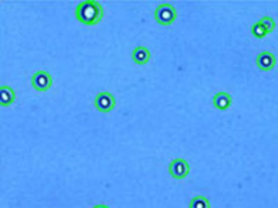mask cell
<instances>
[{
  "mask_svg": "<svg viewBox=\"0 0 278 208\" xmlns=\"http://www.w3.org/2000/svg\"><path fill=\"white\" fill-rule=\"evenodd\" d=\"M16 101V92L10 86H2L0 89V104L3 107H9Z\"/></svg>",
  "mask_w": 278,
  "mask_h": 208,
  "instance_id": "obj_8",
  "label": "cell"
},
{
  "mask_svg": "<svg viewBox=\"0 0 278 208\" xmlns=\"http://www.w3.org/2000/svg\"><path fill=\"white\" fill-rule=\"evenodd\" d=\"M189 208H210V201L203 196H196L191 200Z\"/></svg>",
  "mask_w": 278,
  "mask_h": 208,
  "instance_id": "obj_10",
  "label": "cell"
},
{
  "mask_svg": "<svg viewBox=\"0 0 278 208\" xmlns=\"http://www.w3.org/2000/svg\"><path fill=\"white\" fill-rule=\"evenodd\" d=\"M259 22H260V25L267 31V33L273 32L274 28H275V21H274L271 17H263Z\"/></svg>",
  "mask_w": 278,
  "mask_h": 208,
  "instance_id": "obj_11",
  "label": "cell"
},
{
  "mask_svg": "<svg viewBox=\"0 0 278 208\" xmlns=\"http://www.w3.org/2000/svg\"><path fill=\"white\" fill-rule=\"evenodd\" d=\"M256 64L262 71H271L275 67V57L270 51H263L256 57Z\"/></svg>",
  "mask_w": 278,
  "mask_h": 208,
  "instance_id": "obj_6",
  "label": "cell"
},
{
  "mask_svg": "<svg viewBox=\"0 0 278 208\" xmlns=\"http://www.w3.org/2000/svg\"><path fill=\"white\" fill-rule=\"evenodd\" d=\"M76 20L85 25H96L103 18V7L95 0H85L76 6Z\"/></svg>",
  "mask_w": 278,
  "mask_h": 208,
  "instance_id": "obj_1",
  "label": "cell"
},
{
  "mask_svg": "<svg viewBox=\"0 0 278 208\" xmlns=\"http://www.w3.org/2000/svg\"><path fill=\"white\" fill-rule=\"evenodd\" d=\"M53 83L52 75L48 71H36L32 77V86L38 92H46L49 90L50 86Z\"/></svg>",
  "mask_w": 278,
  "mask_h": 208,
  "instance_id": "obj_4",
  "label": "cell"
},
{
  "mask_svg": "<svg viewBox=\"0 0 278 208\" xmlns=\"http://www.w3.org/2000/svg\"><path fill=\"white\" fill-rule=\"evenodd\" d=\"M115 99L114 96L109 92H102L95 97V107L98 109L100 113H110L114 109Z\"/></svg>",
  "mask_w": 278,
  "mask_h": 208,
  "instance_id": "obj_5",
  "label": "cell"
},
{
  "mask_svg": "<svg viewBox=\"0 0 278 208\" xmlns=\"http://www.w3.org/2000/svg\"><path fill=\"white\" fill-rule=\"evenodd\" d=\"M132 59L139 66L147 64V61L150 60V51L145 46H138L137 49L134 50V53H132Z\"/></svg>",
  "mask_w": 278,
  "mask_h": 208,
  "instance_id": "obj_9",
  "label": "cell"
},
{
  "mask_svg": "<svg viewBox=\"0 0 278 208\" xmlns=\"http://www.w3.org/2000/svg\"><path fill=\"white\" fill-rule=\"evenodd\" d=\"M252 35H253V36H256V38L262 39L267 35V31L260 25V22H256V24H253V25H252Z\"/></svg>",
  "mask_w": 278,
  "mask_h": 208,
  "instance_id": "obj_12",
  "label": "cell"
},
{
  "mask_svg": "<svg viewBox=\"0 0 278 208\" xmlns=\"http://www.w3.org/2000/svg\"><path fill=\"white\" fill-rule=\"evenodd\" d=\"M231 104H232V97L227 92H218L213 97V106L217 110H221V111L228 110L231 107Z\"/></svg>",
  "mask_w": 278,
  "mask_h": 208,
  "instance_id": "obj_7",
  "label": "cell"
},
{
  "mask_svg": "<svg viewBox=\"0 0 278 208\" xmlns=\"http://www.w3.org/2000/svg\"><path fill=\"white\" fill-rule=\"evenodd\" d=\"M93 208H110L109 205H106V204H98V205H95Z\"/></svg>",
  "mask_w": 278,
  "mask_h": 208,
  "instance_id": "obj_13",
  "label": "cell"
},
{
  "mask_svg": "<svg viewBox=\"0 0 278 208\" xmlns=\"http://www.w3.org/2000/svg\"><path fill=\"white\" fill-rule=\"evenodd\" d=\"M169 172L174 179H184L189 174V164L184 159H175L170 163Z\"/></svg>",
  "mask_w": 278,
  "mask_h": 208,
  "instance_id": "obj_3",
  "label": "cell"
},
{
  "mask_svg": "<svg viewBox=\"0 0 278 208\" xmlns=\"http://www.w3.org/2000/svg\"><path fill=\"white\" fill-rule=\"evenodd\" d=\"M154 18L160 25H171L177 20V10L170 3H162L154 11Z\"/></svg>",
  "mask_w": 278,
  "mask_h": 208,
  "instance_id": "obj_2",
  "label": "cell"
}]
</instances>
